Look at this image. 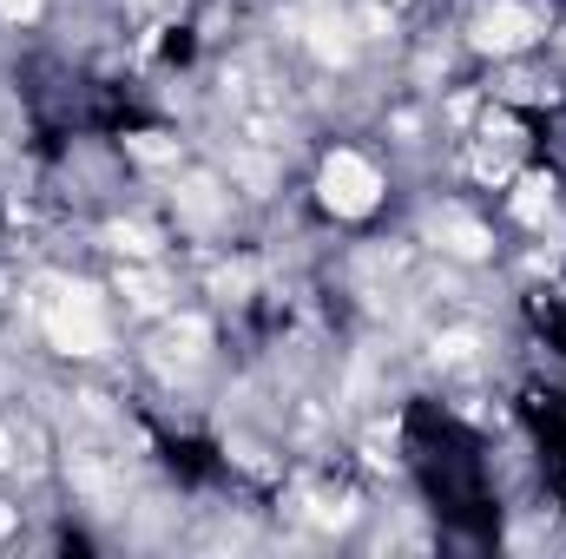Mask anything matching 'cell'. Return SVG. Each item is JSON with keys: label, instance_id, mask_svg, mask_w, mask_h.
Segmentation results:
<instances>
[{"label": "cell", "instance_id": "obj_8", "mask_svg": "<svg viewBox=\"0 0 566 559\" xmlns=\"http://www.w3.org/2000/svg\"><path fill=\"white\" fill-rule=\"evenodd\" d=\"M106 244H113L119 257H151V251H158L145 224H106Z\"/></svg>", "mask_w": 566, "mask_h": 559}, {"label": "cell", "instance_id": "obj_4", "mask_svg": "<svg viewBox=\"0 0 566 559\" xmlns=\"http://www.w3.org/2000/svg\"><path fill=\"white\" fill-rule=\"evenodd\" d=\"M303 33H310V53H316L323 66H349L356 40H349V20H343V13H303Z\"/></svg>", "mask_w": 566, "mask_h": 559}, {"label": "cell", "instance_id": "obj_3", "mask_svg": "<svg viewBox=\"0 0 566 559\" xmlns=\"http://www.w3.org/2000/svg\"><path fill=\"white\" fill-rule=\"evenodd\" d=\"M534 33H541L534 13L514 7V0H494V7H481V20H474V46H481V53H521Z\"/></svg>", "mask_w": 566, "mask_h": 559}, {"label": "cell", "instance_id": "obj_10", "mask_svg": "<svg viewBox=\"0 0 566 559\" xmlns=\"http://www.w3.org/2000/svg\"><path fill=\"white\" fill-rule=\"evenodd\" d=\"M434 356H441V362H474V336H441Z\"/></svg>", "mask_w": 566, "mask_h": 559}, {"label": "cell", "instance_id": "obj_9", "mask_svg": "<svg viewBox=\"0 0 566 559\" xmlns=\"http://www.w3.org/2000/svg\"><path fill=\"white\" fill-rule=\"evenodd\" d=\"M126 296H133L139 309H165V289H158V277H139V271L126 277Z\"/></svg>", "mask_w": 566, "mask_h": 559}, {"label": "cell", "instance_id": "obj_11", "mask_svg": "<svg viewBox=\"0 0 566 559\" xmlns=\"http://www.w3.org/2000/svg\"><path fill=\"white\" fill-rule=\"evenodd\" d=\"M310 520H316V527H343V520H349V500H316Z\"/></svg>", "mask_w": 566, "mask_h": 559}, {"label": "cell", "instance_id": "obj_14", "mask_svg": "<svg viewBox=\"0 0 566 559\" xmlns=\"http://www.w3.org/2000/svg\"><path fill=\"white\" fill-rule=\"evenodd\" d=\"M560 46H566V40H560Z\"/></svg>", "mask_w": 566, "mask_h": 559}, {"label": "cell", "instance_id": "obj_7", "mask_svg": "<svg viewBox=\"0 0 566 559\" xmlns=\"http://www.w3.org/2000/svg\"><path fill=\"white\" fill-rule=\"evenodd\" d=\"M554 211V184L547 178H521V191H514V218L521 224H541Z\"/></svg>", "mask_w": 566, "mask_h": 559}, {"label": "cell", "instance_id": "obj_12", "mask_svg": "<svg viewBox=\"0 0 566 559\" xmlns=\"http://www.w3.org/2000/svg\"><path fill=\"white\" fill-rule=\"evenodd\" d=\"M133 158H145V165H165V158H171V145L145 133V139H133Z\"/></svg>", "mask_w": 566, "mask_h": 559}, {"label": "cell", "instance_id": "obj_1", "mask_svg": "<svg viewBox=\"0 0 566 559\" xmlns=\"http://www.w3.org/2000/svg\"><path fill=\"white\" fill-rule=\"evenodd\" d=\"M40 329L60 356H106V309L93 283H66V277H40Z\"/></svg>", "mask_w": 566, "mask_h": 559}, {"label": "cell", "instance_id": "obj_6", "mask_svg": "<svg viewBox=\"0 0 566 559\" xmlns=\"http://www.w3.org/2000/svg\"><path fill=\"white\" fill-rule=\"evenodd\" d=\"M178 211H185L191 224H218V218L231 211V198H224L211 178H185V184H178Z\"/></svg>", "mask_w": 566, "mask_h": 559}, {"label": "cell", "instance_id": "obj_5", "mask_svg": "<svg viewBox=\"0 0 566 559\" xmlns=\"http://www.w3.org/2000/svg\"><path fill=\"white\" fill-rule=\"evenodd\" d=\"M428 231H434V244L454 251V257H488V231H481L474 218H461V211H441Z\"/></svg>", "mask_w": 566, "mask_h": 559}, {"label": "cell", "instance_id": "obj_13", "mask_svg": "<svg viewBox=\"0 0 566 559\" xmlns=\"http://www.w3.org/2000/svg\"><path fill=\"white\" fill-rule=\"evenodd\" d=\"M40 13V0H0V20H33Z\"/></svg>", "mask_w": 566, "mask_h": 559}, {"label": "cell", "instance_id": "obj_2", "mask_svg": "<svg viewBox=\"0 0 566 559\" xmlns=\"http://www.w3.org/2000/svg\"><path fill=\"white\" fill-rule=\"evenodd\" d=\"M376 191H382V178H376V165H369L363 151H336V158L323 165V198H329V211L363 218V211H376Z\"/></svg>", "mask_w": 566, "mask_h": 559}]
</instances>
